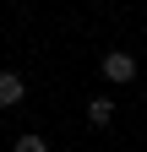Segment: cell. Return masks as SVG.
Masks as SVG:
<instances>
[{"mask_svg": "<svg viewBox=\"0 0 147 152\" xmlns=\"http://www.w3.org/2000/svg\"><path fill=\"white\" fill-rule=\"evenodd\" d=\"M98 71H104V82H115V87H125V82H136V60H131L125 49H109Z\"/></svg>", "mask_w": 147, "mask_h": 152, "instance_id": "obj_1", "label": "cell"}, {"mask_svg": "<svg viewBox=\"0 0 147 152\" xmlns=\"http://www.w3.org/2000/svg\"><path fill=\"white\" fill-rule=\"evenodd\" d=\"M22 98H27V82L16 71H0V109H16Z\"/></svg>", "mask_w": 147, "mask_h": 152, "instance_id": "obj_2", "label": "cell"}, {"mask_svg": "<svg viewBox=\"0 0 147 152\" xmlns=\"http://www.w3.org/2000/svg\"><path fill=\"white\" fill-rule=\"evenodd\" d=\"M115 120V98H87V125H109Z\"/></svg>", "mask_w": 147, "mask_h": 152, "instance_id": "obj_3", "label": "cell"}, {"mask_svg": "<svg viewBox=\"0 0 147 152\" xmlns=\"http://www.w3.org/2000/svg\"><path fill=\"white\" fill-rule=\"evenodd\" d=\"M11 152H49V141L44 136H33V130H27V136H16V147Z\"/></svg>", "mask_w": 147, "mask_h": 152, "instance_id": "obj_4", "label": "cell"}]
</instances>
